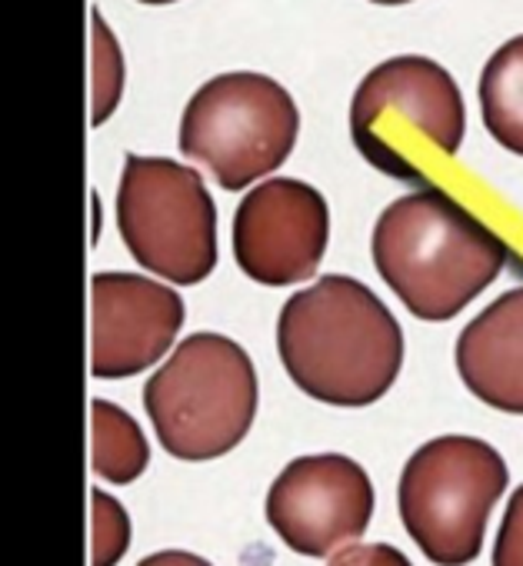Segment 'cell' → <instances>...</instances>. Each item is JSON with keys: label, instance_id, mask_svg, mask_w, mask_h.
<instances>
[{"label": "cell", "instance_id": "obj_1", "mask_svg": "<svg viewBox=\"0 0 523 566\" xmlns=\"http://www.w3.org/2000/svg\"><path fill=\"white\" fill-rule=\"evenodd\" d=\"M278 350L311 400L370 407L400 377L404 331L367 283L327 273L284 304Z\"/></svg>", "mask_w": 523, "mask_h": 566}, {"label": "cell", "instance_id": "obj_20", "mask_svg": "<svg viewBox=\"0 0 523 566\" xmlns=\"http://www.w3.org/2000/svg\"><path fill=\"white\" fill-rule=\"evenodd\" d=\"M140 4H174V0H140Z\"/></svg>", "mask_w": 523, "mask_h": 566}, {"label": "cell", "instance_id": "obj_3", "mask_svg": "<svg viewBox=\"0 0 523 566\" xmlns=\"http://www.w3.org/2000/svg\"><path fill=\"white\" fill-rule=\"evenodd\" d=\"M250 354L220 334H193L144 387V410L174 460L207 463L237 450L257 417Z\"/></svg>", "mask_w": 523, "mask_h": 566}, {"label": "cell", "instance_id": "obj_10", "mask_svg": "<svg viewBox=\"0 0 523 566\" xmlns=\"http://www.w3.org/2000/svg\"><path fill=\"white\" fill-rule=\"evenodd\" d=\"M184 327L174 287L140 273H94L91 280V374L127 380L154 367Z\"/></svg>", "mask_w": 523, "mask_h": 566}, {"label": "cell", "instance_id": "obj_19", "mask_svg": "<svg viewBox=\"0 0 523 566\" xmlns=\"http://www.w3.org/2000/svg\"><path fill=\"white\" fill-rule=\"evenodd\" d=\"M374 4H387V8H394V4H407V0H374Z\"/></svg>", "mask_w": 523, "mask_h": 566}, {"label": "cell", "instance_id": "obj_5", "mask_svg": "<svg viewBox=\"0 0 523 566\" xmlns=\"http://www.w3.org/2000/svg\"><path fill=\"white\" fill-rule=\"evenodd\" d=\"M506 483L510 470L487 440L460 433L427 440L407 460L397 486L407 536L437 566L473 563Z\"/></svg>", "mask_w": 523, "mask_h": 566}, {"label": "cell", "instance_id": "obj_17", "mask_svg": "<svg viewBox=\"0 0 523 566\" xmlns=\"http://www.w3.org/2000/svg\"><path fill=\"white\" fill-rule=\"evenodd\" d=\"M327 566H414L407 553L390 543H354L327 559Z\"/></svg>", "mask_w": 523, "mask_h": 566}, {"label": "cell", "instance_id": "obj_8", "mask_svg": "<svg viewBox=\"0 0 523 566\" xmlns=\"http://www.w3.org/2000/svg\"><path fill=\"white\" fill-rule=\"evenodd\" d=\"M268 523L301 556L324 559L354 546L374 516V483L344 453L291 460L268 490Z\"/></svg>", "mask_w": 523, "mask_h": 566}, {"label": "cell", "instance_id": "obj_12", "mask_svg": "<svg viewBox=\"0 0 523 566\" xmlns=\"http://www.w3.org/2000/svg\"><path fill=\"white\" fill-rule=\"evenodd\" d=\"M480 114L490 137L523 157V34L487 61L480 74Z\"/></svg>", "mask_w": 523, "mask_h": 566}, {"label": "cell", "instance_id": "obj_14", "mask_svg": "<svg viewBox=\"0 0 523 566\" xmlns=\"http://www.w3.org/2000/svg\"><path fill=\"white\" fill-rule=\"evenodd\" d=\"M91 64H94V127H101L121 104L124 94V54L117 38L111 34L101 11H94V44H91Z\"/></svg>", "mask_w": 523, "mask_h": 566}, {"label": "cell", "instance_id": "obj_7", "mask_svg": "<svg viewBox=\"0 0 523 566\" xmlns=\"http://www.w3.org/2000/svg\"><path fill=\"white\" fill-rule=\"evenodd\" d=\"M117 230L144 270L177 287H193L217 270V207L203 177L187 164L127 154Z\"/></svg>", "mask_w": 523, "mask_h": 566}, {"label": "cell", "instance_id": "obj_16", "mask_svg": "<svg viewBox=\"0 0 523 566\" xmlns=\"http://www.w3.org/2000/svg\"><path fill=\"white\" fill-rule=\"evenodd\" d=\"M493 566H523V483L513 490L493 543Z\"/></svg>", "mask_w": 523, "mask_h": 566}, {"label": "cell", "instance_id": "obj_18", "mask_svg": "<svg viewBox=\"0 0 523 566\" xmlns=\"http://www.w3.org/2000/svg\"><path fill=\"white\" fill-rule=\"evenodd\" d=\"M137 566H213V563H207L203 556L187 553V549H160V553H150L147 559H140Z\"/></svg>", "mask_w": 523, "mask_h": 566}, {"label": "cell", "instance_id": "obj_15", "mask_svg": "<svg viewBox=\"0 0 523 566\" xmlns=\"http://www.w3.org/2000/svg\"><path fill=\"white\" fill-rule=\"evenodd\" d=\"M91 530H94V566H117L124 553L130 549V516L121 500L104 493L101 486L91 493Z\"/></svg>", "mask_w": 523, "mask_h": 566}, {"label": "cell", "instance_id": "obj_9", "mask_svg": "<svg viewBox=\"0 0 523 566\" xmlns=\"http://www.w3.org/2000/svg\"><path fill=\"white\" fill-rule=\"evenodd\" d=\"M331 243L324 193L294 177H274L247 190L233 210V260L264 287H294L321 270Z\"/></svg>", "mask_w": 523, "mask_h": 566}, {"label": "cell", "instance_id": "obj_13", "mask_svg": "<svg viewBox=\"0 0 523 566\" xmlns=\"http://www.w3.org/2000/svg\"><path fill=\"white\" fill-rule=\"evenodd\" d=\"M91 467L101 480L127 486L144 476L150 463V443L140 423L111 400H94L91 407Z\"/></svg>", "mask_w": 523, "mask_h": 566}, {"label": "cell", "instance_id": "obj_4", "mask_svg": "<svg viewBox=\"0 0 523 566\" xmlns=\"http://www.w3.org/2000/svg\"><path fill=\"white\" fill-rule=\"evenodd\" d=\"M467 107L457 81L430 57L400 54L377 64L351 104V137L364 160L394 180L420 184L427 154L453 157L463 144Z\"/></svg>", "mask_w": 523, "mask_h": 566}, {"label": "cell", "instance_id": "obj_11", "mask_svg": "<svg viewBox=\"0 0 523 566\" xmlns=\"http://www.w3.org/2000/svg\"><path fill=\"white\" fill-rule=\"evenodd\" d=\"M453 364L480 403L523 417V287L500 294L460 331Z\"/></svg>", "mask_w": 523, "mask_h": 566}, {"label": "cell", "instance_id": "obj_2", "mask_svg": "<svg viewBox=\"0 0 523 566\" xmlns=\"http://www.w3.org/2000/svg\"><path fill=\"white\" fill-rule=\"evenodd\" d=\"M370 253L387 287L427 324L453 321L506 263V243L440 187L397 197L374 223Z\"/></svg>", "mask_w": 523, "mask_h": 566}, {"label": "cell", "instance_id": "obj_6", "mask_svg": "<svg viewBox=\"0 0 523 566\" xmlns=\"http://www.w3.org/2000/svg\"><path fill=\"white\" fill-rule=\"evenodd\" d=\"M297 134L301 111L274 77L230 71L187 101L177 144L223 190H247L291 157Z\"/></svg>", "mask_w": 523, "mask_h": 566}]
</instances>
